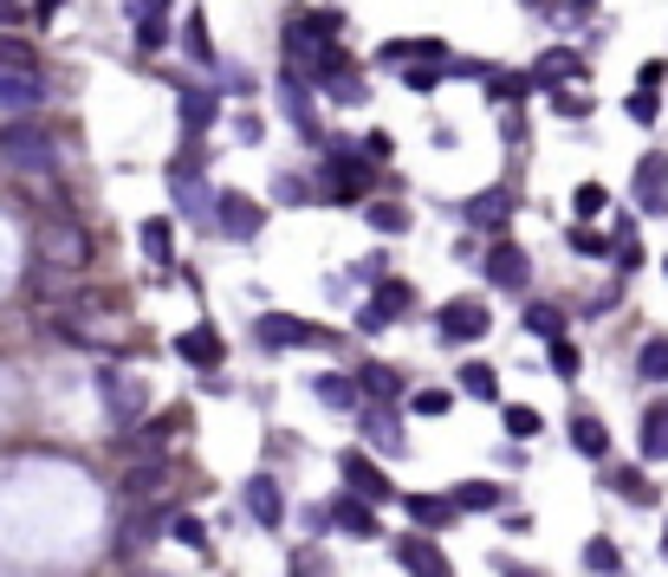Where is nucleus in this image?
Here are the masks:
<instances>
[{"label": "nucleus", "instance_id": "obj_1", "mask_svg": "<svg viewBox=\"0 0 668 577\" xmlns=\"http://www.w3.org/2000/svg\"><path fill=\"white\" fill-rule=\"evenodd\" d=\"M331 39H338V13H312V7L286 13V66L298 84H331L338 72H351Z\"/></svg>", "mask_w": 668, "mask_h": 577}, {"label": "nucleus", "instance_id": "obj_2", "mask_svg": "<svg viewBox=\"0 0 668 577\" xmlns=\"http://www.w3.org/2000/svg\"><path fill=\"white\" fill-rule=\"evenodd\" d=\"M0 156L20 176H53L59 169V144H53L46 124H0Z\"/></svg>", "mask_w": 668, "mask_h": 577}, {"label": "nucleus", "instance_id": "obj_3", "mask_svg": "<svg viewBox=\"0 0 668 577\" xmlns=\"http://www.w3.org/2000/svg\"><path fill=\"white\" fill-rule=\"evenodd\" d=\"M91 260V240L78 234L72 220H46L39 227V267H59V273H78Z\"/></svg>", "mask_w": 668, "mask_h": 577}, {"label": "nucleus", "instance_id": "obj_4", "mask_svg": "<svg viewBox=\"0 0 668 577\" xmlns=\"http://www.w3.org/2000/svg\"><path fill=\"white\" fill-rule=\"evenodd\" d=\"M331 182H325V202H358L364 189H371V156L364 149H331V169H325Z\"/></svg>", "mask_w": 668, "mask_h": 577}, {"label": "nucleus", "instance_id": "obj_5", "mask_svg": "<svg viewBox=\"0 0 668 577\" xmlns=\"http://www.w3.org/2000/svg\"><path fill=\"white\" fill-rule=\"evenodd\" d=\"M435 325H442V338H448V344H480V338L494 331V312H487L480 298H448Z\"/></svg>", "mask_w": 668, "mask_h": 577}, {"label": "nucleus", "instance_id": "obj_6", "mask_svg": "<svg viewBox=\"0 0 668 577\" xmlns=\"http://www.w3.org/2000/svg\"><path fill=\"white\" fill-rule=\"evenodd\" d=\"M98 396H104V409H111L117 429L144 422V409H149V383H137V376H98Z\"/></svg>", "mask_w": 668, "mask_h": 577}, {"label": "nucleus", "instance_id": "obj_7", "mask_svg": "<svg viewBox=\"0 0 668 577\" xmlns=\"http://www.w3.org/2000/svg\"><path fill=\"white\" fill-rule=\"evenodd\" d=\"M215 220H222L227 240H253V234L267 227V208H260L253 195H240V189H222V195H215Z\"/></svg>", "mask_w": 668, "mask_h": 577}, {"label": "nucleus", "instance_id": "obj_8", "mask_svg": "<svg viewBox=\"0 0 668 577\" xmlns=\"http://www.w3.org/2000/svg\"><path fill=\"white\" fill-rule=\"evenodd\" d=\"M338 467H344V487H351L358 500L376 506V500H389V494H396V487H389V474H383V467H371V454H364V448H351Z\"/></svg>", "mask_w": 668, "mask_h": 577}, {"label": "nucleus", "instance_id": "obj_9", "mask_svg": "<svg viewBox=\"0 0 668 577\" xmlns=\"http://www.w3.org/2000/svg\"><path fill=\"white\" fill-rule=\"evenodd\" d=\"M487 280H494L500 292H520L525 280H532L525 247H513V240H494V247H487Z\"/></svg>", "mask_w": 668, "mask_h": 577}, {"label": "nucleus", "instance_id": "obj_10", "mask_svg": "<svg viewBox=\"0 0 668 577\" xmlns=\"http://www.w3.org/2000/svg\"><path fill=\"white\" fill-rule=\"evenodd\" d=\"M636 202L649 215H668V156H656V149L636 162Z\"/></svg>", "mask_w": 668, "mask_h": 577}, {"label": "nucleus", "instance_id": "obj_11", "mask_svg": "<svg viewBox=\"0 0 668 577\" xmlns=\"http://www.w3.org/2000/svg\"><path fill=\"white\" fill-rule=\"evenodd\" d=\"M240 500H247V512H253V519H260L267 532H273L280 519H286V494H280V480H273V474H253Z\"/></svg>", "mask_w": 668, "mask_h": 577}, {"label": "nucleus", "instance_id": "obj_12", "mask_svg": "<svg viewBox=\"0 0 668 577\" xmlns=\"http://www.w3.org/2000/svg\"><path fill=\"white\" fill-rule=\"evenodd\" d=\"M280 104H286V117H293V131L305 137V144H318V111H312V98H305V84H298L293 72H280Z\"/></svg>", "mask_w": 668, "mask_h": 577}, {"label": "nucleus", "instance_id": "obj_13", "mask_svg": "<svg viewBox=\"0 0 668 577\" xmlns=\"http://www.w3.org/2000/svg\"><path fill=\"white\" fill-rule=\"evenodd\" d=\"M39 104H46L39 72H0V111H39Z\"/></svg>", "mask_w": 668, "mask_h": 577}, {"label": "nucleus", "instance_id": "obj_14", "mask_svg": "<svg viewBox=\"0 0 668 577\" xmlns=\"http://www.w3.org/2000/svg\"><path fill=\"white\" fill-rule=\"evenodd\" d=\"M396 558L409 565V577H454L435 539H396Z\"/></svg>", "mask_w": 668, "mask_h": 577}, {"label": "nucleus", "instance_id": "obj_15", "mask_svg": "<svg viewBox=\"0 0 668 577\" xmlns=\"http://www.w3.org/2000/svg\"><path fill=\"white\" fill-rule=\"evenodd\" d=\"M260 344H273V351H293V344H312V325L305 318H286V312H260Z\"/></svg>", "mask_w": 668, "mask_h": 577}, {"label": "nucleus", "instance_id": "obj_16", "mask_svg": "<svg viewBox=\"0 0 668 577\" xmlns=\"http://www.w3.org/2000/svg\"><path fill=\"white\" fill-rule=\"evenodd\" d=\"M331 525H344L351 539H383V525H376V506H371V500H358V494L331 500Z\"/></svg>", "mask_w": 668, "mask_h": 577}, {"label": "nucleus", "instance_id": "obj_17", "mask_svg": "<svg viewBox=\"0 0 668 577\" xmlns=\"http://www.w3.org/2000/svg\"><path fill=\"white\" fill-rule=\"evenodd\" d=\"M403 312H409V286H403V280H383L376 298L364 305V331H383V325H389V318H403Z\"/></svg>", "mask_w": 668, "mask_h": 577}, {"label": "nucleus", "instance_id": "obj_18", "mask_svg": "<svg viewBox=\"0 0 668 577\" xmlns=\"http://www.w3.org/2000/svg\"><path fill=\"white\" fill-rule=\"evenodd\" d=\"M149 539H162V512H156V506L124 512V525H117V552H144Z\"/></svg>", "mask_w": 668, "mask_h": 577}, {"label": "nucleus", "instance_id": "obj_19", "mask_svg": "<svg viewBox=\"0 0 668 577\" xmlns=\"http://www.w3.org/2000/svg\"><path fill=\"white\" fill-rule=\"evenodd\" d=\"M364 434H371V448H383V454H403V448H409L403 422H396L383 403H371V409H364Z\"/></svg>", "mask_w": 668, "mask_h": 577}, {"label": "nucleus", "instance_id": "obj_20", "mask_svg": "<svg viewBox=\"0 0 668 577\" xmlns=\"http://www.w3.org/2000/svg\"><path fill=\"white\" fill-rule=\"evenodd\" d=\"M571 78H578V53H565V46H552V53L532 66V84H539V91H565Z\"/></svg>", "mask_w": 668, "mask_h": 577}, {"label": "nucleus", "instance_id": "obj_21", "mask_svg": "<svg viewBox=\"0 0 668 577\" xmlns=\"http://www.w3.org/2000/svg\"><path fill=\"white\" fill-rule=\"evenodd\" d=\"M448 500H454V512H500V506H507V487H494V480H461Z\"/></svg>", "mask_w": 668, "mask_h": 577}, {"label": "nucleus", "instance_id": "obj_22", "mask_svg": "<svg viewBox=\"0 0 668 577\" xmlns=\"http://www.w3.org/2000/svg\"><path fill=\"white\" fill-rule=\"evenodd\" d=\"M131 20H137V46L156 53L169 39V20H162V0H131Z\"/></svg>", "mask_w": 668, "mask_h": 577}, {"label": "nucleus", "instance_id": "obj_23", "mask_svg": "<svg viewBox=\"0 0 668 577\" xmlns=\"http://www.w3.org/2000/svg\"><path fill=\"white\" fill-rule=\"evenodd\" d=\"M376 59H383V66H435L442 46H435V39H389Z\"/></svg>", "mask_w": 668, "mask_h": 577}, {"label": "nucleus", "instance_id": "obj_24", "mask_svg": "<svg viewBox=\"0 0 668 577\" xmlns=\"http://www.w3.org/2000/svg\"><path fill=\"white\" fill-rule=\"evenodd\" d=\"M507 215H513V195H507V189H487V195L467 202V220H474V227H507Z\"/></svg>", "mask_w": 668, "mask_h": 577}, {"label": "nucleus", "instance_id": "obj_25", "mask_svg": "<svg viewBox=\"0 0 668 577\" xmlns=\"http://www.w3.org/2000/svg\"><path fill=\"white\" fill-rule=\"evenodd\" d=\"M176 351L195 363V370H215V363H222V338H215V331H182Z\"/></svg>", "mask_w": 668, "mask_h": 577}, {"label": "nucleus", "instance_id": "obj_26", "mask_svg": "<svg viewBox=\"0 0 668 577\" xmlns=\"http://www.w3.org/2000/svg\"><path fill=\"white\" fill-rule=\"evenodd\" d=\"M571 448L591 454V461H603V454H610V429H603L597 416H571Z\"/></svg>", "mask_w": 668, "mask_h": 577}, {"label": "nucleus", "instance_id": "obj_27", "mask_svg": "<svg viewBox=\"0 0 668 577\" xmlns=\"http://www.w3.org/2000/svg\"><path fill=\"white\" fill-rule=\"evenodd\" d=\"M454 383H461V389H467L474 403H500V376H494V363H467V370H461Z\"/></svg>", "mask_w": 668, "mask_h": 577}, {"label": "nucleus", "instance_id": "obj_28", "mask_svg": "<svg viewBox=\"0 0 668 577\" xmlns=\"http://www.w3.org/2000/svg\"><path fill=\"white\" fill-rule=\"evenodd\" d=\"M312 396H318L325 409H351V403H358V389H351V376H338V370H325V376H312Z\"/></svg>", "mask_w": 668, "mask_h": 577}, {"label": "nucleus", "instance_id": "obj_29", "mask_svg": "<svg viewBox=\"0 0 668 577\" xmlns=\"http://www.w3.org/2000/svg\"><path fill=\"white\" fill-rule=\"evenodd\" d=\"M643 461H668V403L643 416Z\"/></svg>", "mask_w": 668, "mask_h": 577}, {"label": "nucleus", "instance_id": "obj_30", "mask_svg": "<svg viewBox=\"0 0 668 577\" xmlns=\"http://www.w3.org/2000/svg\"><path fill=\"white\" fill-rule=\"evenodd\" d=\"M409 519H416V525H448V519H454V500H448V494H409Z\"/></svg>", "mask_w": 668, "mask_h": 577}, {"label": "nucleus", "instance_id": "obj_31", "mask_svg": "<svg viewBox=\"0 0 668 577\" xmlns=\"http://www.w3.org/2000/svg\"><path fill=\"white\" fill-rule=\"evenodd\" d=\"M144 253L149 260H162V267H169V260H176V220H144Z\"/></svg>", "mask_w": 668, "mask_h": 577}, {"label": "nucleus", "instance_id": "obj_32", "mask_svg": "<svg viewBox=\"0 0 668 577\" xmlns=\"http://www.w3.org/2000/svg\"><path fill=\"white\" fill-rule=\"evenodd\" d=\"M610 487L623 494L630 506H656V487H649V474H636V467H616L610 474Z\"/></svg>", "mask_w": 668, "mask_h": 577}, {"label": "nucleus", "instance_id": "obj_33", "mask_svg": "<svg viewBox=\"0 0 668 577\" xmlns=\"http://www.w3.org/2000/svg\"><path fill=\"white\" fill-rule=\"evenodd\" d=\"M525 331L552 344V338H565V312L558 305H525Z\"/></svg>", "mask_w": 668, "mask_h": 577}, {"label": "nucleus", "instance_id": "obj_34", "mask_svg": "<svg viewBox=\"0 0 668 577\" xmlns=\"http://www.w3.org/2000/svg\"><path fill=\"white\" fill-rule=\"evenodd\" d=\"M162 487V461H137L131 474H124V500H149Z\"/></svg>", "mask_w": 668, "mask_h": 577}, {"label": "nucleus", "instance_id": "obj_35", "mask_svg": "<svg viewBox=\"0 0 668 577\" xmlns=\"http://www.w3.org/2000/svg\"><path fill=\"white\" fill-rule=\"evenodd\" d=\"M0 72H39V53L13 33H0Z\"/></svg>", "mask_w": 668, "mask_h": 577}, {"label": "nucleus", "instance_id": "obj_36", "mask_svg": "<svg viewBox=\"0 0 668 577\" xmlns=\"http://www.w3.org/2000/svg\"><path fill=\"white\" fill-rule=\"evenodd\" d=\"M182 124L189 131H208L215 124V91H182Z\"/></svg>", "mask_w": 668, "mask_h": 577}, {"label": "nucleus", "instance_id": "obj_37", "mask_svg": "<svg viewBox=\"0 0 668 577\" xmlns=\"http://www.w3.org/2000/svg\"><path fill=\"white\" fill-rule=\"evenodd\" d=\"M636 370H643L649 383H668V338H649V344L636 351Z\"/></svg>", "mask_w": 668, "mask_h": 577}, {"label": "nucleus", "instance_id": "obj_38", "mask_svg": "<svg viewBox=\"0 0 668 577\" xmlns=\"http://www.w3.org/2000/svg\"><path fill=\"white\" fill-rule=\"evenodd\" d=\"M169 532H176L189 552H208V532H202V519H195V512H176V519H169Z\"/></svg>", "mask_w": 668, "mask_h": 577}, {"label": "nucleus", "instance_id": "obj_39", "mask_svg": "<svg viewBox=\"0 0 668 577\" xmlns=\"http://www.w3.org/2000/svg\"><path fill=\"white\" fill-rule=\"evenodd\" d=\"M358 383H364V396H371V403H389V396H396V370H383V363H371Z\"/></svg>", "mask_w": 668, "mask_h": 577}, {"label": "nucleus", "instance_id": "obj_40", "mask_svg": "<svg viewBox=\"0 0 668 577\" xmlns=\"http://www.w3.org/2000/svg\"><path fill=\"white\" fill-rule=\"evenodd\" d=\"M182 46H189V59H202V66L215 59V53H208V26H202V13H189V26H182Z\"/></svg>", "mask_w": 668, "mask_h": 577}, {"label": "nucleus", "instance_id": "obj_41", "mask_svg": "<svg viewBox=\"0 0 668 577\" xmlns=\"http://www.w3.org/2000/svg\"><path fill=\"white\" fill-rule=\"evenodd\" d=\"M585 565H591V572H616V565H623V558H616V545H610V539H591V545H585Z\"/></svg>", "mask_w": 668, "mask_h": 577}, {"label": "nucleus", "instance_id": "obj_42", "mask_svg": "<svg viewBox=\"0 0 668 577\" xmlns=\"http://www.w3.org/2000/svg\"><path fill=\"white\" fill-rule=\"evenodd\" d=\"M371 227H383V234H403V227H409V215H403L396 202H371Z\"/></svg>", "mask_w": 668, "mask_h": 577}, {"label": "nucleus", "instance_id": "obj_43", "mask_svg": "<svg viewBox=\"0 0 668 577\" xmlns=\"http://www.w3.org/2000/svg\"><path fill=\"white\" fill-rule=\"evenodd\" d=\"M507 434H520V441H532V434H539V409H525V403H513V409H507Z\"/></svg>", "mask_w": 668, "mask_h": 577}, {"label": "nucleus", "instance_id": "obj_44", "mask_svg": "<svg viewBox=\"0 0 668 577\" xmlns=\"http://www.w3.org/2000/svg\"><path fill=\"white\" fill-rule=\"evenodd\" d=\"M293 577H338L325 552H293Z\"/></svg>", "mask_w": 668, "mask_h": 577}, {"label": "nucleus", "instance_id": "obj_45", "mask_svg": "<svg viewBox=\"0 0 668 577\" xmlns=\"http://www.w3.org/2000/svg\"><path fill=\"white\" fill-rule=\"evenodd\" d=\"M325 91H331L338 104H364V78H351V72H338L331 84H325Z\"/></svg>", "mask_w": 668, "mask_h": 577}, {"label": "nucleus", "instance_id": "obj_46", "mask_svg": "<svg viewBox=\"0 0 668 577\" xmlns=\"http://www.w3.org/2000/svg\"><path fill=\"white\" fill-rule=\"evenodd\" d=\"M552 370L558 376H578V344L571 338H552Z\"/></svg>", "mask_w": 668, "mask_h": 577}, {"label": "nucleus", "instance_id": "obj_47", "mask_svg": "<svg viewBox=\"0 0 668 577\" xmlns=\"http://www.w3.org/2000/svg\"><path fill=\"white\" fill-rule=\"evenodd\" d=\"M487 91H494V98H520V91H532V78H513V72H500V66H494Z\"/></svg>", "mask_w": 668, "mask_h": 577}, {"label": "nucleus", "instance_id": "obj_48", "mask_svg": "<svg viewBox=\"0 0 668 577\" xmlns=\"http://www.w3.org/2000/svg\"><path fill=\"white\" fill-rule=\"evenodd\" d=\"M131 448H137L144 461H162V448H169V434H162V429H137V441H131Z\"/></svg>", "mask_w": 668, "mask_h": 577}, {"label": "nucleus", "instance_id": "obj_49", "mask_svg": "<svg viewBox=\"0 0 668 577\" xmlns=\"http://www.w3.org/2000/svg\"><path fill=\"white\" fill-rule=\"evenodd\" d=\"M409 409H416V416H442V409H448V389H422V396H409Z\"/></svg>", "mask_w": 668, "mask_h": 577}, {"label": "nucleus", "instance_id": "obj_50", "mask_svg": "<svg viewBox=\"0 0 668 577\" xmlns=\"http://www.w3.org/2000/svg\"><path fill=\"white\" fill-rule=\"evenodd\" d=\"M552 104H558L565 117H585V111H591V98H585V91H552Z\"/></svg>", "mask_w": 668, "mask_h": 577}, {"label": "nucleus", "instance_id": "obj_51", "mask_svg": "<svg viewBox=\"0 0 668 577\" xmlns=\"http://www.w3.org/2000/svg\"><path fill=\"white\" fill-rule=\"evenodd\" d=\"M442 78L448 72H435V66H416V72H403V84H409V91H435Z\"/></svg>", "mask_w": 668, "mask_h": 577}, {"label": "nucleus", "instance_id": "obj_52", "mask_svg": "<svg viewBox=\"0 0 668 577\" xmlns=\"http://www.w3.org/2000/svg\"><path fill=\"white\" fill-rule=\"evenodd\" d=\"M630 117L649 124V117H656V91H636V98H630Z\"/></svg>", "mask_w": 668, "mask_h": 577}, {"label": "nucleus", "instance_id": "obj_53", "mask_svg": "<svg viewBox=\"0 0 668 577\" xmlns=\"http://www.w3.org/2000/svg\"><path fill=\"white\" fill-rule=\"evenodd\" d=\"M571 247H578V253H603V234H591V227H571Z\"/></svg>", "mask_w": 668, "mask_h": 577}, {"label": "nucleus", "instance_id": "obj_54", "mask_svg": "<svg viewBox=\"0 0 668 577\" xmlns=\"http://www.w3.org/2000/svg\"><path fill=\"white\" fill-rule=\"evenodd\" d=\"M597 208H603V189L585 182V189H578V215H597Z\"/></svg>", "mask_w": 668, "mask_h": 577}, {"label": "nucleus", "instance_id": "obj_55", "mask_svg": "<svg viewBox=\"0 0 668 577\" xmlns=\"http://www.w3.org/2000/svg\"><path fill=\"white\" fill-rule=\"evenodd\" d=\"M663 72H668L663 59H649V66H643V72H636V84H643V91H656V84H663Z\"/></svg>", "mask_w": 668, "mask_h": 577}, {"label": "nucleus", "instance_id": "obj_56", "mask_svg": "<svg viewBox=\"0 0 668 577\" xmlns=\"http://www.w3.org/2000/svg\"><path fill=\"white\" fill-rule=\"evenodd\" d=\"M13 20H20V0H0V33H7Z\"/></svg>", "mask_w": 668, "mask_h": 577}, {"label": "nucleus", "instance_id": "obj_57", "mask_svg": "<svg viewBox=\"0 0 668 577\" xmlns=\"http://www.w3.org/2000/svg\"><path fill=\"white\" fill-rule=\"evenodd\" d=\"M59 7H66V0H33V13H39V20H53Z\"/></svg>", "mask_w": 668, "mask_h": 577}, {"label": "nucleus", "instance_id": "obj_58", "mask_svg": "<svg viewBox=\"0 0 668 577\" xmlns=\"http://www.w3.org/2000/svg\"><path fill=\"white\" fill-rule=\"evenodd\" d=\"M137 577H169V572H137Z\"/></svg>", "mask_w": 668, "mask_h": 577}, {"label": "nucleus", "instance_id": "obj_59", "mask_svg": "<svg viewBox=\"0 0 668 577\" xmlns=\"http://www.w3.org/2000/svg\"><path fill=\"white\" fill-rule=\"evenodd\" d=\"M663 545H668V539H663Z\"/></svg>", "mask_w": 668, "mask_h": 577}]
</instances>
